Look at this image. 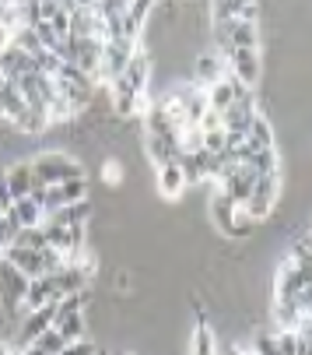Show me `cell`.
Returning a JSON list of instances; mask_svg holds the SVG:
<instances>
[{"label": "cell", "instance_id": "9", "mask_svg": "<svg viewBox=\"0 0 312 355\" xmlns=\"http://www.w3.org/2000/svg\"><path fill=\"white\" fill-rule=\"evenodd\" d=\"M225 74H228V64H225V57L218 53V49H200L196 60H193V81L200 88H207V85L221 81Z\"/></svg>", "mask_w": 312, "mask_h": 355}, {"label": "cell", "instance_id": "7", "mask_svg": "<svg viewBox=\"0 0 312 355\" xmlns=\"http://www.w3.org/2000/svg\"><path fill=\"white\" fill-rule=\"evenodd\" d=\"M186 176H183V166L172 159V162H162V166H154V190H158L162 200H176L186 193Z\"/></svg>", "mask_w": 312, "mask_h": 355}, {"label": "cell", "instance_id": "19", "mask_svg": "<svg viewBox=\"0 0 312 355\" xmlns=\"http://www.w3.org/2000/svg\"><path fill=\"white\" fill-rule=\"evenodd\" d=\"M274 324L277 331H295L298 320H302V310H298V299H274Z\"/></svg>", "mask_w": 312, "mask_h": 355}, {"label": "cell", "instance_id": "30", "mask_svg": "<svg viewBox=\"0 0 312 355\" xmlns=\"http://www.w3.org/2000/svg\"><path fill=\"white\" fill-rule=\"evenodd\" d=\"M295 299H298V310H302V317H312V282H309V285H305Z\"/></svg>", "mask_w": 312, "mask_h": 355}, {"label": "cell", "instance_id": "15", "mask_svg": "<svg viewBox=\"0 0 312 355\" xmlns=\"http://www.w3.org/2000/svg\"><path fill=\"white\" fill-rule=\"evenodd\" d=\"M53 327H57V331H60L67 341L84 338V334H88V313H84V310H64V306H57Z\"/></svg>", "mask_w": 312, "mask_h": 355}, {"label": "cell", "instance_id": "1", "mask_svg": "<svg viewBox=\"0 0 312 355\" xmlns=\"http://www.w3.org/2000/svg\"><path fill=\"white\" fill-rule=\"evenodd\" d=\"M32 176H35V187H57L64 180L84 176V166L64 155V151H42V155L32 159Z\"/></svg>", "mask_w": 312, "mask_h": 355}, {"label": "cell", "instance_id": "23", "mask_svg": "<svg viewBox=\"0 0 312 355\" xmlns=\"http://www.w3.org/2000/svg\"><path fill=\"white\" fill-rule=\"evenodd\" d=\"M64 345H67V338H64L57 327H49V331H42V334L35 338V348H39V352H46V355H60V352H64Z\"/></svg>", "mask_w": 312, "mask_h": 355}, {"label": "cell", "instance_id": "26", "mask_svg": "<svg viewBox=\"0 0 312 355\" xmlns=\"http://www.w3.org/2000/svg\"><path fill=\"white\" fill-rule=\"evenodd\" d=\"M11 246H32V250H42V246H46V229H42V225L21 229V232L15 236V243H11Z\"/></svg>", "mask_w": 312, "mask_h": 355}, {"label": "cell", "instance_id": "18", "mask_svg": "<svg viewBox=\"0 0 312 355\" xmlns=\"http://www.w3.org/2000/svg\"><path fill=\"white\" fill-rule=\"evenodd\" d=\"M11 127L21 130V134H42V130H49V113H46V110H32V106H25V110L11 120Z\"/></svg>", "mask_w": 312, "mask_h": 355}, {"label": "cell", "instance_id": "31", "mask_svg": "<svg viewBox=\"0 0 312 355\" xmlns=\"http://www.w3.org/2000/svg\"><path fill=\"white\" fill-rule=\"evenodd\" d=\"M11 205H15V197H11V190H8L4 176H0V215H8V211H11Z\"/></svg>", "mask_w": 312, "mask_h": 355}, {"label": "cell", "instance_id": "27", "mask_svg": "<svg viewBox=\"0 0 312 355\" xmlns=\"http://www.w3.org/2000/svg\"><path fill=\"white\" fill-rule=\"evenodd\" d=\"M302 334L298 331H277V355H298Z\"/></svg>", "mask_w": 312, "mask_h": 355}, {"label": "cell", "instance_id": "25", "mask_svg": "<svg viewBox=\"0 0 312 355\" xmlns=\"http://www.w3.org/2000/svg\"><path fill=\"white\" fill-rule=\"evenodd\" d=\"M246 0H211V21H232Z\"/></svg>", "mask_w": 312, "mask_h": 355}, {"label": "cell", "instance_id": "29", "mask_svg": "<svg viewBox=\"0 0 312 355\" xmlns=\"http://www.w3.org/2000/svg\"><path fill=\"white\" fill-rule=\"evenodd\" d=\"M203 151L221 155V151H225V130H207V134H203Z\"/></svg>", "mask_w": 312, "mask_h": 355}, {"label": "cell", "instance_id": "24", "mask_svg": "<svg viewBox=\"0 0 312 355\" xmlns=\"http://www.w3.org/2000/svg\"><path fill=\"white\" fill-rule=\"evenodd\" d=\"M253 355H277V334L256 327L253 331Z\"/></svg>", "mask_w": 312, "mask_h": 355}, {"label": "cell", "instance_id": "6", "mask_svg": "<svg viewBox=\"0 0 312 355\" xmlns=\"http://www.w3.org/2000/svg\"><path fill=\"white\" fill-rule=\"evenodd\" d=\"M235 215H239V205H235V200H232L221 187H214V190H211V200H207V218H211V225H214L221 236H232Z\"/></svg>", "mask_w": 312, "mask_h": 355}, {"label": "cell", "instance_id": "14", "mask_svg": "<svg viewBox=\"0 0 312 355\" xmlns=\"http://www.w3.org/2000/svg\"><path fill=\"white\" fill-rule=\"evenodd\" d=\"M0 176H4V183H8V190H11V197H15V200H18V197H28V193H32V187H35L32 162H11Z\"/></svg>", "mask_w": 312, "mask_h": 355}, {"label": "cell", "instance_id": "2", "mask_svg": "<svg viewBox=\"0 0 312 355\" xmlns=\"http://www.w3.org/2000/svg\"><path fill=\"white\" fill-rule=\"evenodd\" d=\"M28 275H21L15 264H8L0 257V310H4L8 320H18L21 317V302H25V292H28Z\"/></svg>", "mask_w": 312, "mask_h": 355}, {"label": "cell", "instance_id": "8", "mask_svg": "<svg viewBox=\"0 0 312 355\" xmlns=\"http://www.w3.org/2000/svg\"><path fill=\"white\" fill-rule=\"evenodd\" d=\"M309 282H312V275L302 271V268L288 257V261L277 268V275H274V299H295Z\"/></svg>", "mask_w": 312, "mask_h": 355}, {"label": "cell", "instance_id": "21", "mask_svg": "<svg viewBox=\"0 0 312 355\" xmlns=\"http://www.w3.org/2000/svg\"><path fill=\"white\" fill-rule=\"evenodd\" d=\"M249 166H253L256 176H277V173H281V155H277V148H259V151H253Z\"/></svg>", "mask_w": 312, "mask_h": 355}, {"label": "cell", "instance_id": "10", "mask_svg": "<svg viewBox=\"0 0 312 355\" xmlns=\"http://www.w3.org/2000/svg\"><path fill=\"white\" fill-rule=\"evenodd\" d=\"M256 180H259V176L253 173V166H249V162H242V166H232V173H228L218 187L235 200L239 208H242L246 200H249V193H253V187H256Z\"/></svg>", "mask_w": 312, "mask_h": 355}, {"label": "cell", "instance_id": "12", "mask_svg": "<svg viewBox=\"0 0 312 355\" xmlns=\"http://www.w3.org/2000/svg\"><path fill=\"white\" fill-rule=\"evenodd\" d=\"M8 264H15L21 275L28 278H39L42 275V250H32V246H8L4 253H0Z\"/></svg>", "mask_w": 312, "mask_h": 355}, {"label": "cell", "instance_id": "20", "mask_svg": "<svg viewBox=\"0 0 312 355\" xmlns=\"http://www.w3.org/2000/svg\"><path fill=\"white\" fill-rule=\"evenodd\" d=\"M8 215H15L21 229H32V225H42V208L35 205V200H32V197H18V200H15V205H11V211H8Z\"/></svg>", "mask_w": 312, "mask_h": 355}, {"label": "cell", "instance_id": "32", "mask_svg": "<svg viewBox=\"0 0 312 355\" xmlns=\"http://www.w3.org/2000/svg\"><path fill=\"white\" fill-rule=\"evenodd\" d=\"M11 39H15V32H11L8 25H0V49H4V46H11Z\"/></svg>", "mask_w": 312, "mask_h": 355}, {"label": "cell", "instance_id": "13", "mask_svg": "<svg viewBox=\"0 0 312 355\" xmlns=\"http://www.w3.org/2000/svg\"><path fill=\"white\" fill-rule=\"evenodd\" d=\"M32 71V53H25L21 46H4L0 49V78H11V81H18L21 74H28Z\"/></svg>", "mask_w": 312, "mask_h": 355}, {"label": "cell", "instance_id": "28", "mask_svg": "<svg viewBox=\"0 0 312 355\" xmlns=\"http://www.w3.org/2000/svg\"><path fill=\"white\" fill-rule=\"evenodd\" d=\"M95 348H98V345H95V341H91V338L84 334V338H74V341H67L60 355H91Z\"/></svg>", "mask_w": 312, "mask_h": 355}, {"label": "cell", "instance_id": "22", "mask_svg": "<svg viewBox=\"0 0 312 355\" xmlns=\"http://www.w3.org/2000/svg\"><path fill=\"white\" fill-rule=\"evenodd\" d=\"M193 355H218V341H214V327H207L203 320L196 324V334H193Z\"/></svg>", "mask_w": 312, "mask_h": 355}, {"label": "cell", "instance_id": "16", "mask_svg": "<svg viewBox=\"0 0 312 355\" xmlns=\"http://www.w3.org/2000/svg\"><path fill=\"white\" fill-rule=\"evenodd\" d=\"M235 74H225L221 81H214V85H207L203 92H207V106H211V110H228L232 103H235Z\"/></svg>", "mask_w": 312, "mask_h": 355}, {"label": "cell", "instance_id": "4", "mask_svg": "<svg viewBox=\"0 0 312 355\" xmlns=\"http://www.w3.org/2000/svg\"><path fill=\"white\" fill-rule=\"evenodd\" d=\"M277 193H281V180L277 176H259L253 193H249V200L242 205V211L253 222H267L274 215V208H277Z\"/></svg>", "mask_w": 312, "mask_h": 355}, {"label": "cell", "instance_id": "3", "mask_svg": "<svg viewBox=\"0 0 312 355\" xmlns=\"http://www.w3.org/2000/svg\"><path fill=\"white\" fill-rule=\"evenodd\" d=\"M137 39H127V35H116V39H106L102 46V67H98V85H109L113 78H120L130 64V57L137 53Z\"/></svg>", "mask_w": 312, "mask_h": 355}, {"label": "cell", "instance_id": "17", "mask_svg": "<svg viewBox=\"0 0 312 355\" xmlns=\"http://www.w3.org/2000/svg\"><path fill=\"white\" fill-rule=\"evenodd\" d=\"M246 141H249L256 151H259V148H277V144H274V123H270V116L256 113L253 123H249V130H246Z\"/></svg>", "mask_w": 312, "mask_h": 355}, {"label": "cell", "instance_id": "5", "mask_svg": "<svg viewBox=\"0 0 312 355\" xmlns=\"http://www.w3.org/2000/svg\"><path fill=\"white\" fill-rule=\"evenodd\" d=\"M225 64H228V74H235L242 85L256 88L259 78H264V53L259 49H249V46H232L225 53Z\"/></svg>", "mask_w": 312, "mask_h": 355}, {"label": "cell", "instance_id": "11", "mask_svg": "<svg viewBox=\"0 0 312 355\" xmlns=\"http://www.w3.org/2000/svg\"><path fill=\"white\" fill-rule=\"evenodd\" d=\"M60 299V288L53 282V275H39L28 282V292H25V302H21V310H39L46 306V302H57Z\"/></svg>", "mask_w": 312, "mask_h": 355}, {"label": "cell", "instance_id": "33", "mask_svg": "<svg viewBox=\"0 0 312 355\" xmlns=\"http://www.w3.org/2000/svg\"><path fill=\"white\" fill-rule=\"evenodd\" d=\"M91 355H109V352H106V348H102V345H98V348H95Z\"/></svg>", "mask_w": 312, "mask_h": 355}, {"label": "cell", "instance_id": "34", "mask_svg": "<svg viewBox=\"0 0 312 355\" xmlns=\"http://www.w3.org/2000/svg\"><path fill=\"white\" fill-rule=\"evenodd\" d=\"M309 239H312V218H309Z\"/></svg>", "mask_w": 312, "mask_h": 355}]
</instances>
